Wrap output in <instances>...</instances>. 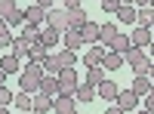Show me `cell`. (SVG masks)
I'll list each match as a JSON object with an SVG mask.
<instances>
[{
	"instance_id": "1",
	"label": "cell",
	"mask_w": 154,
	"mask_h": 114,
	"mask_svg": "<svg viewBox=\"0 0 154 114\" xmlns=\"http://www.w3.org/2000/svg\"><path fill=\"white\" fill-rule=\"evenodd\" d=\"M43 65H37V62H28V68H22V74H19V86L25 93H40V80H43Z\"/></svg>"
},
{
	"instance_id": "2",
	"label": "cell",
	"mask_w": 154,
	"mask_h": 114,
	"mask_svg": "<svg viewBox=\"0 0 154 114\" xmlns=\"http://www.w3.org/2000/svg\"><path fill=\"white\" fill-rule=\"evenodd\" d=\"M80 80H77V71L74 68H62L59 71V96H74Z\"/></svg>"
},
{
	"instance_id": "3",
	"label": "cell",
	"mask_w": 154,
	"mask_h": 114,
	"mask_svg": "<svg viewBox=\"0 0 154 114\" xmlns=\"http://www.w3.org/2000/svg\"><path fill=\"white\" fill-rule=\"evenodd\" d=\"M126 59H130V68H133L136 74H148V71H151V56L145 53V49L133 46L130 53H126Z\"/></svg>"
},
{
	"instance_id": "4",
	"label": "cell",
	"mask_w": 154,
	"mask_h": 114,
	"mask_svg": "<svg viewBox=\"0 0 154 114\" xmlns=\"http://www.w3.org/2000/svg\"><path fill=\"white\" fill-rule=\"evenodd\" d=\"M46 25L65 34L68 31V9L65 6H62V9H46Z\"/></svg>"
},
{
	"instance_id": "5",
	"label": "cell",
	"mask_w": 154,
	"mask_h": 114,
	"mask_svg": "<svg viewBox=\"0 0 154 114\" xmlns=\"http://www.w3.org/2000/svg\"><path fill=\"white\" fill-rule=\"evenodd\" d=\"M151 40H154V31H151V28H142V25H139V28L130 34V43H133V46H139V49L151 46Z\"/></svg>"
},
{
	"instance_id": "6",
	"label": "cell",
	"mask_w": 154,
	"mask_h": 114,
	"mask_svg": "<svg viewBox=\"0 0 154 114\" xmlns=\"http://www.w3.org/2000/svg\"><path fill=\"white\" fill-rule=\"evenodd\" d=\"M0 71H6V77L9 74H22V59L16 53H6L3 59H0Z\"/></svg>"
},
{
	"instance_id": "7",
	"label": "cell",
	"mask_w": 154,
	"mask_h": 114,
	"mask_svg": "<svg viewBox=\"0 0 154 114\" xmlns=\"http://www.w3.org/2000/svg\"><path fill=\"white\" fill-rule=\"evenodd\" d=\"M86 22H89V16H86V9H83V6H77V9H68V28L80 31Z\"/></svg>"
},
{
	"instance_id": "8",
	"label": "cell",
	"mask_w": 154,
	"mask_h": 114,
	"mask_svg": "<svg viewBox=\"0 0 154 114\" xmlns=\"http://www.w3.org/2000/svg\"><path fill=\"white\" fill-rule=\"evenodd\" d=\"M117 108H123V111L139 108V96H136L133 90H120V93H117Z\"/></svg>"
},
{
	"instance_id": "9",
	"label": "cell",
	"mask_w": 154,
	"mask_h": 114,
	"mask_svg": "<svg viewBox=\"0 0 154 114\" xmlns=\"http://www.w3.org/2000/svg\"><path fill=\"white\" fill-rule=\"evenodd\" d=\"M102 62H105V46H99V43H96V46L83 56V65H86V68H99Z\"/></svg>"
},
{
	"instance_id": "10",
	"label": "cell",
	"mask_w": 154,
	"mask_h": 114,
	"mask_svg": "<svg viewBox=\"0 0 154 114\" xmlns=\"http://www.w3.org/2000/svg\"><path fill=\"white\" fill-rule=\"evenodd\" d=\"M130 90H133L139 99H145V96L151 93V80H148V74H136V80L130 83Z\"/></svg>"
},
{
	"instance_id": "11",
	"label": "cell",
	"mask_w": 154,
	"mask_h": 114,
	"mask_svg": "<svg viewBox=\"0 0 154 114\" xmlns=\"http://www.w3.org/2000/svg\"><path fill=\"white\" fill-rule=\"evenodd\" d=\"M25 22H28V25H43L46 22V9L37 6V3H31L28 9H25Z\"/></svg>"
},
{
	"instance_id": "12",
	"label": "cell",
	"mask_w": 154,
	"mask_h": 114,
	"mask_svg": "<svg viewBox=\"0 0 154 114\" xmlns=\"http://www.w3.org/2000/svg\"><path fill=\"white\" fill-rule=\"evenodd\" d=\"M96 93L102 96V99H105V102H117V83H114V80H105V83H99L96 86Z\"/></svg>"
},
{
	"instance_id": "13",
	"label": "cell",
	"mask_w": 154,
	"mask_h": 114,
	"mask_svg": "<svg viewBox=\"0 0 154 114\" xmlns=\"http://www.w3.org/2000/svg\"><path fill=\"white\" fill-rule=\"evenodd\" d=\"M62 43H65V49H80V43H83V34L80 31H74V28H68L65 34H62Z\"/></svg>"
},
{
	"instance_id": "14",
	"label": "cell",
	"mask_w": 154,
	"mask_h": 114,
	"mask_svg": "<svg viewBox=\"0 0 154 114\" xmlns=\"http://www.w3.org/2000/svg\"><path fill=\"white\" fill-rule=\"evenodd\" d=\"M46 43L43 40H37V43H31V49H28V62H37V65H43L46 62Z\"/></svg>"
},
{
	"instance_id": "15",
	"label": "cell",
	"mask_w": 154,
	"mask_h": 114,
	"mask_svg": "<svg viewBox=\"0 0 154 114\" xmlns=\"http://www.w3.org/2000/svg\"><path fill=\"white\" fill-rule=\"evenodd\" d=\"M74 99H77V102H80V105H89V102H93V99H96V86H89V83H83V80H80V86H77Z\"/></svg>"
},
{
	"instance_id": "16",
	"label": "cell",
	"mask_w": 154,
	"mask_h": 114,
	"mask_svg": "<svg viewBox=\"0 0 154 114\" xmlns=\"http://www.w3.org/2000/svg\"><path fill=\"white\" fill-rule=\"evenodd\" d=\"M80 34H83V43H99V34H102V25H96V22H86L83 28H80Z\"/></svg>"
},
{
	"instance_id": "17",
	"label": "cell",
	"mask_w": 154,
	"mask_h": 114,
	"mask_svg": "<svg viewBox=\"0 0 154 114\" xmlns=\"http://www.w3.org/2000/svg\"><path fill=\"white\" fill-rule=\"evenodd\" d=\"M40 93H46V96H59V77L56 74H43V80H40Z\"/></svg>"
},
{
	"instance_id": "18",
	"label": "cell",
	"mask_w": 154,
	"mask_h": 114,
	"mask_svg": "<svg viewBox=\"0 0 154 114\" xmlns=\"http://www.w3.org/2000/svg\"><path fill=\"white\" fill-rule=\"evenodd\" d=\"M28 49H31V43L25 40L22 34H16V37H12V46H9V53H16L19 59H28Z\"/></svg>"
},
{
	"instance_id": "19",
	"label": "cell",
	"mask_w": 154,
	"mask_h": 114,
	"mask_svg": "<svg viewBox=\"0 0 154 114\" xmlns=\"http://www.w3.org/2000/svg\"><path fill=\"white\" fill-rule=\"evenodd\" d=\"M130 49H133V43H130V37H126V34H117V37L111 40V53H120V56H126Z\"/></svg>"
},
{
	"instance_id": "20",
	"label": "cell",
	"mask_w": 154,
	"mask_h": 114,
	"mask_svg": "<svg viewBox=\"0 0 154 114\" xmlns=\"http://www.w3.org/2000/svg\"><path fill=\"white\" fill-rule=\"evenodd\" d=\"M83 83H89V86H99V83H105V68H86V80Z\"/></svg>"
},
{
	"instance_id": "21",
	"label": "cell",
	"mask_w": 154,
	"mask_h": 114,
	"mask_svg": "<svg viewBox=\"0 0 154 114\" xmlns=\"http://www.w3.org/2000/svg\"><path fill=\"white\" fill-rule=\"evenodd\" d=\"M53 102H56V99L53 96H46V93H34V111H49V108H53Z\"/></svg>"
},
{
	"instance_id": "22",
	"label": "cell",
	"mask_w": 154,
	"mask_h": 114,
	"mask_svg": "<svg viewBox=\"0 0 154 114\" xmlns=\"http://www.w3.org/2000/svg\"><path fill=\"white\" fill-rule=\"evenodd\" d=\"M123 62H126V56H120V53H111V49H108V53H105V62H102V65H105L108 71H117V68L123 65Z\"/></svg>"
},
{
	"instance_id": "23",
	"label": "cell",
	"mask_w": 154,
	"mask_h": 114,
	"mask_svg": "<svg viewBox=\"0 0 154 114\" xmlns=\"http://www.w3.org/2000/svg\"><path fill=\"white\" fill-rule=\"evenodd\" d=\"M136 16H139V9L130 3V6H120L117 9V19L123 22V25H136Z\"/></svg>"
},
{
	"instance_id": "24",
	"label": "cell",
	"mask_w": 154,
	"mask_h": 114,
	"mask_svg": "<svg viewBox=\"0 0 154 114\" xmlns=\"http://www.w3.org/2000/svg\"><path fill=\"white\" fill-rule=\"evenodd\" d=\"M53 108H56V114H59V111H71V108H77V99H74V96H56Z\"/></svg>"
},
{
	"instance_id": "25",
	"label": "cell",
	"mask_w": 154,
	"mask_h": 114,
	"mask_svg": "<svg viewBox=\"0 0 154 114\" xmlns=\"http://www.w3.org/2000/svg\"><path fill=\"white\" fill-rule=\"evenodd\" d=\"M40 40H43L46 46H56V43L62 40V31H56V28H49V25H46V28L40 31Z\"/></svg>"
},
{
	"instance_id": "26",
	"label": "cell",
	"mask_w": 154,
	"mask_h": 114,
	"mask_svg": "<svg viewBox=\"0 0 154 114\" xmlns=\"http://www.w3.org/2000/svg\"><path fill=\"white\" fill-rule=\"evenodd\" d=\"M136 25L151 28V25H154V9H151V6H142V9H139V16H136Z\"/></svg>"
},
{
	"instance_id": "27",
	"label": "cell",
	"mask_w": 154,
	"mask_h": 114,
	"mask_svg": "<svg viewBox=\"0 0 154 114\" xmlns=\"http://www.w3.org/2000/svg\"><path fill=\"white\" fill-rule=\"evenodd\" d=\"M22 37L28 43H37V40H40V25H28V22H25L22 25Z\"/></svg>"
},
{
	"instance_id": "28",
	"label": "cell",
	"mask_w": 154,
	"mask_h": 114,
	"mask_svg": "<svg viewBox=\"0 0 154 114\" xmlns=\"http://www.w3.org/2000/svg\"><path fill=\"white\" fill-rule=\"evenodd\" d=\"M12 37H16V34H9V25H6V19H0V49L12 46Z\"/></svg>"
},
{
	"instance_id": "29",
	"label": "cell",
	"mask_w": 154,
	"mask_h": 114,
	"mask_svg": "<svg viewBox=\"0 0 154 114\" xmlns=\"http://www.w3.org/2000/svg\"><path fill=\"white\" fill-rule=\"evenodd\" d=\"M12 105H16V108H25V111H31V108H34V96L22 90V93L16 96V102H12Z\"/></svg>"
},
{
	"instance_id": "30",
	"label": "cell",
	"mask_w": 154,
	"mask_h": 114,
	"mask_svg": "<svg viewBox=\"0 0 154 114\" xmlns=\"http://www.w3.org/2000/svg\"><path fill=\"white\" fill-rule=\"evenodd\" d=\"M6 25H9V28H19V25H25V9H12L9 12V16H6Z\"/></svg>"
},
{
	"instance_id": "31",
	"label": "cell",
	"mask_w": 154,
	"mask_h": 114,
	"mask_svg": "<svg viewBox=\"0 0 154 114\" xmlns=\"http://www.w3.org/2000/svg\"><path fill=\"white\" fill-rule=\"evenodd\" d=\"M59 62H62V68H74V62H77V53L74 49H62V53H56Z\"/></svg>"
},
{
	"instance_id": "32",
	"label": "cell",
	"mask_w": 154,
	"mask_h": 114,
	"mask_svg": "<svg viewBox=\"0 0 154 114\" xmlns=\"http://www.w3.org/2000/svg\"><path fill=\"white\" fill-rule=\"evenodd\" d=\"M43 71H46V74H56V77H59V71H62V62H59V56H46V62H43Z\"/></svg>"
},
{
	"instance_id": "33",
	"label": "cell",
	"mask_w": 154,
	"mask_h": 114,
	"mask_svg": "<svg viewBox=\"0 0 154 114\" xmlns=\"http://www.w3.org/2000/svg\"><path fill=\"white\" fill-rule=\"evenodd\" d=\"M114 37H117V28H114V25H102V34H99V40L105 43V46H111V40Z\"/></svg>"
},
{
	"instance_id": "34",
	"label": "cell",
	"mask_w": 154,
	"mask_h": 114,
	"mask_svg": "<svg viewBox=\"0 0 154 114\" xmlns=\"http://www.w3.org/2000/svg\"><path fill=\"white\" fill-rule=\"evenodd\" d=\"M12 102H16V96H12L6 86H0V108H9Z\"/></svg>"
},
{
	"instance_id": "35",
	"label": "cell",
	"mask_w": 154,
	"mask_h": 114,
	"mask_svg": "<svg viewBox=\"0 0 154 114\" xmlns=\"http://www.w3.org/2000/svg\"><path fill=\"white\" fill-rule=\"evenodd\" d=\"M12 9H16V0H0V19H6Z\"/></svg>"
},
{
	"instance_id": "36",
	"label": "cell",
	"mask_w": 154,
	"mask_h": 114,
	"mask_svg": "<svg viewBox=\"0 0 154 114\" xmlns=\"http://www.w3.org/2000/svg\"><path fill=\"white\" fill-rule=\"evenodd\" d=\"M102 9H105V12H117L120 9V0H102Z\"/></svg>"
},
{
	"instance_id": "37",
	"label": "cell",
	"mask_w": 154,
	"mask_h": 114,
	"mask_svg": "<svg viewBox=\"0 0 154 114\" xmlns=\"http://www.w3.org/2000/svg\"><path fill=\"white\" fill-rule=\"evenodd\" d=\"M142 108H148V111L154 114V90H151V93L145 96V102H142Z\"/></svg>"
},
{
	"instance_id": "38",
	"label": "cell",
	"mask_w": 154,
	"mask_h": 114,
	"mask_svg": "<svg viewBox=\"0 0 154 114\" xmlns=\"http://www.w3.org/2000/svg\"><path fill=\"white\" fill-rule=\"evenodd\" d=\"M105 114H126L123 108H117V105H111V108H105Z\"/></svg>"
},
{
	"instance_id": "39",
	"label": "cell",
	"mask_w": 154,
	"mask_h": 114,
	"mask_svg": "<svg viewBox=\"0 0 154 114\" xmlns=\"http://www.w3.org/2000/svg\"><path fill=\"white\" fill-rule=\"evenodd\" d=\"M37 6H43V9H53V0H34Z\"/></svg>"
},
{
	"instance_id": "40",
	"label": "cell",
	"mask_w": 154,
	"mask_h": 114,
	"mask_svg": "<svg viewBox=\"0 0 154 114\" xmlns=\"http://www.w3.org/2000/svg\"><path fill=\"white\" fill-rule=\"evenodd\" d=\"M80 6V0H65V9H77Z\"/></svg>"
},
{
	"instance_id": "41",
	"label": "cell",
	"mask_w": 154,
	"mask_h": 114,
	"mask_svg": "<svg viewBox=\"0 0 154 114\" xmlns=\"http://www.w3.org/2000/svg\"><path fill=\"white\" fill-rule=\"evenodd\" d=\"M151 0H133V6H148Z\"/></svg>"
},
{
	"instance_id": "42",
	"label": "cell",
	"mask_w": 154,
	"mask_h": 114,
	"mask_svg": "<svg viewBox=\"0 0 154 114\" xmlns=\"http://www.w3.org/2000/svg\"><path fill=\"white\" fill-rule=\"evenodd\" d=\"M0 86H6V71H0Z\"/></svg>"
},
{
	"instance_id": "43",
	"label": "cell",
	"mask_w": 154,
	"mask_h": 114,
	"mask_svg": "<svg viewBox=\"0 0 154 114\" xmlns=\"http://www.w3.org/2000/svg\"><path fill=\"white\" fill-rule=\"evenodd\" d=\"M148 74H151V80H154V59H151V71H148Z\"/></svg>"
},
{
	"instance_id": "44",
	"label": "cell",
	"mask_w": 154,
	"mask_h": 114,
	"mask_svg": "<svg viewBox=\"0 0 154 114\" xmlns=\"http://www.w3.org/2000/svg\"><path fill=\"white\" fill-rule=\"evenodd\" d=\"M59 114H77V108H71V111H59Z\"/></svg>"
},
{
	"instance_id": "45",
	"label": "cell",
	"mask_w": 154,
	"mask_h": 114,
	"mask_svg": "<svg viewBox=\"0 0 154 114\" xmlns=\"http://www.w3.org/2000/svg\"><path fill=\"white\" fill-rule=\"evenodd\" d=\"M130 3H133V0H120V6H130Z\"/></svg>"
},
{
	"instance_id": "46",
	"label": "cell",
	"mask_w": 154,
	"mask_h": 114,
	"mask_svg": "<svg viewBox=\"0 0 154 114\" xmlns=\"http://www.w3.org/2000/svg\"><path fill=\"white\" fill-rule=\"evenodd\" d=\"M148 49H151V59H154V40H151V46H148Z\"/></svg>"
},
{
	"instance_id": "47",
	"label": "cell",
	"mask_w": 154,
	"mask_h": 114,
	"mask_svg": "<svg viewBox=\"0 0 154 114\" xmlns=\"http://www.w3.org/2000/svg\"><path fill=\"white\" fill-rule=\"evenodd\" d=\"M139 114H151V111H148V108H142V111H139Z\"/></svg>"
},
{
	"instance_id": "48",
	"label": "cell",
	"mask_w": 154,
	"mask_h": 114,
	"mask_svg": "<svg viewBox=\"0 0 154 114\" xmlns=\"http://www.w3.org/2000/svg\"><path fill=\"white\" fill-rule=\"evenodd\" d=\"M28 114H43V111H34V108H31V111H28Z\"/></svg>"
},
{
	"instance_id": "49",
	"label": "cell",
	"mask_w": 154,
	"mask_h": 114,
	"mask_svg": "<svg viewBox=\"0 0 154 114\" xmlns=\"http://www.w3.org/2000/svg\"><path fill=\"white\" fill-rule=\"evenodd\" d=\"M0 114H9V111H6V108H0Z\"/></svg>"
},
{
	"instance_id": "50",
	"label": "cell",
	"mask_w": 154,
	"mask_h": 114,
	"mask_svg": "<svg viewBox=\"0 0 154 114\" xmlns=\"http://www.w3.org/2000/svg\"><path fill=\"white\" fill-rule=\"evenodd\" d=\"M148 6H151V9H154V0H151V3H148Z\"/></svg>"
},
{
	"instance_id": "51",
	"label": "cell",
	"mask_w": 154,
	"mask_h": 114,
	"mask_svg": "<svg viewBox=\"0 0 154 114\" xmlns=\"http://www.w3.org/2000/svg\"><path fill=\"white\" fill-rule=\"evenodd\" d=\"M151 90H154V80H151Z\"/></svg>"
},
{
	"instance_id": "52",
	"label": "cell",
	"mask_w": 154,
	"mask_h": 114,
	"mask_svg": "<svg viewBox=\"0 0 154 114\" xmlns=\"http://www.w3.org/2000/svg\"><path fill=\"white\" fill-rule=\"evenodd\" d=\"M151 31H154V25H151Z\"/></svg>"
}]
</instances>
